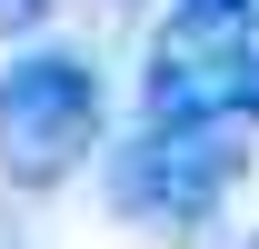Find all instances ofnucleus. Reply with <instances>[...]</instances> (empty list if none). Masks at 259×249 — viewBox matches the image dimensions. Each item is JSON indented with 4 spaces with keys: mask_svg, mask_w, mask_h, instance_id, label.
Segmentation results:
<instances>
[{
    "mask_svg": "<svg viewBox=\"0 0 259 249\" xmlns=\"http://www.w3.org/2000/svg\"><path fill=\"white\" fill-rule=\"evenodd\" d=\"M110 130V80L70 40H10L0 60V180L10 189H60L100 159Z\"/></svg>",
    "mask_w": 259,
    "mask_h": 249,
    "instance_id": "nucleus-1",
    "label": "nucleus"
},
{
    "mask_svg": "<svg viewBox=\"0 0 259 249\" xmlns=\"http://www.w3.org/2000/svg\"><path fill=\"white\" fill-rule=\"evenodd\" d=\"M110 210L140 239H209L229 210V150L209 130H140L110 150Z\"/></svg>",
    "mask_w": 259,
    "mask_h": 249,
    "instance_id": "nucleus-2",
    "label": "nucleus"
},
{
    "mask_svg": "<svg viewBox=\"0 0 259 249\" xmlns=\"http://www.w3.org/2000/svg\"><path fill=\"white\" fill-rule=\"evenodd\" d=\"M50 10H60V0H0V40H40Z\"/></svg>",
    "mask_w": 259,
    "mask_h": 249,
    "instance_id": "nucleus-3",
    "label": "nucleus"
},
{
    "mask_svg": "<svg viewBox=\"0 0 259 249\" xmlns=\"http://www.w3.org/2000/svg\"><path fill=\"white\" fill-rule=\"evenodd\" d=\"M239 249H259V229H249V239H239Z\"/></svg>",
    "mask_w": 259,
    "mask_h": 249,
    "instance_id": "nucleus-4",
    "label": "nucleus"
}]
</instances>
